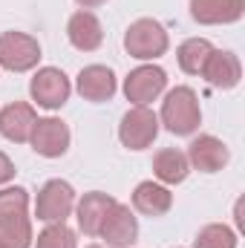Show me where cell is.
Returning a JSON list of instances; mask_svg holds the SVG:
<instances>
[{"mask_svg": "<svg viewBox=\"0 0 245 248\" xmlns=\"http://www.w3.org/2000/svg\"><path fill=\"white\" fill-rule=\"evenodd\" d=\"M29 190L20 185L0 187V248H32Z\"/></svg>", "mask_w": 245, "mask_h": 248, "instance_id": "6da1fadb", "label": "cell"}, {"mask_svg": "<svg viewBox=\"0 0 245 248\" xmlns=\"http://www.w3.org/2000/svg\"><path fill=\"white\" fill-rule=\"evenodd\" d=\"M159 124L173 133V136H193L202 124V107H199V95L190 87H173L168 90L165 101H162V113Z\"/></svg>", "mask_w": 245, "mask_h": 248, "instance_id": "7a4b0ae2", "label": "cell"}, {"mask_svg": "<svg viewBox=\"0 0 245 248\" xmlns=\"http://www.w3.org/2000/svg\"><path fill=\"white\" fill-rule=\"evenodd\" d=\"M170 49L168 29L153 17H138L124 32V52L136 61H156Z\"/></svg>", "mask_w": 245, "mask_h": 248, "instance_id": "3957f363", "label": "cell"}, {"mask_svg": "<svg viewBox=\"0 0 245 248\" xmlns=\"http://www.w3.org/2000/svg\"><path fill=\"white\" fill-rule=\"evenodd\" d=\"M165 90H168V72L159 63H141L130 69L124 78V95L133 107H150Z\"/></svg>", "mask_w": 245, "mask_h": 248, "instance_id": "277c9868", "label": "cell"}, {"mask_svg": "<svg viewBox=\"0 0 245 248\" xmlns=\"http://www.w3.org/2000/svg\"><path fill=\"white\" fill-rule=\"evenodd\" d=\"M75 187L69 185L66 179H49L46 185L38 190V199H35V217L41 222H66L75 211Z\"/></svg>", "mask_w": 245, "mask_h": 248, "instance_id": "5b68a950", "label": "cell"}, {"mask_svg": "<svg viewBox=\"0 0 245 248\" xmlns=\"http://www.w3.org/2000/svg\"><path fill=\"white\" fill-rule=\"evenodd\" d=\"M29 95L44 110H61L72 95V81L58 66H41L29 81Z\"/></svg>", "mask_w": 245, "mask_h": 248, "instance_id": "8992f818", "label": "cell"}, {"mask_svg": "<svg viewBox=\"0 0 245 248\" xmlns=\"http://www.w3.org/2000/svg\"><path fill=\"white\" fill-rule=\"evenodd\" d=\"M41 61V44L38 38L26 32H0V66L9 72H29Z\"/></svg>", "mask_w": 245, "mask_h": 248, "instance_id": "52a82bcc", "label": "cell"}, {"mask_svg": "<svg viewBox=\"0 0 245 248\" xmlns=\"http://www.w3.org/2000/svg\"><path fill=\"white\" fill-rule=\"evenodd\" d=\"M159 130H162L159 116L150 107H130L119 124V141L127 150H147L156 141Z\"/></svg>", "mask_w": 245, "mask_h": 248, "instance_id": "ba28073f", "label": "cell"}, {"mask_svg": "<svg viewBox=\"0 0 245 248\" xmlns=\"http://www.w3.org/2000/svg\"><path fill=\"white\" fill-rule=\"evenodd\" d=\"M187 165L190 170H199V173H219L228 159H231V150L222 139L211 136V133H202L196 136L190 144H187Z\"/></svg>", "mask_w": 245, "mask_h": 248, "instance_id": "9c48e42d", "label": "cell"}, {"mask_svg": "<svg viewBox=\"0 0 245 248\" xmlns=\"http://www.w3.org/2000/svg\"><path fill=\"white\" fill-rule=\"evenodd\" d=\"M69 141H72V133H69L66 122L55 119V116L38 119L32 136H29L32 150H35L38 156H44V159H61L63 153L69 150Z\"/></svg>", "mask_w": 245, "mask_h": 248, "instance_id": "30bf717a", "label": "cell"}, {"mask_svg": "<svg viewBox=\"0 0 245 248\" xmlns=\"http://www.w3.org/2000/svg\"><path fill=\"white\" fill-rule=\"evenodd\" d=\"M75 90L84 101H92V104H104L116 95L119 90V78L110 66L104 63H90L84 66L78 75H75Z\"/></svg>", "mask_w": 245, "mask_h": 248, "instance_id": "8fae6325", "label": "cell"}, {"mask_svg": "<svg viewBox=\"0 0 245 248\" xmlns=\"http://www.w3.org/2000/svg\"><path fill=\"white\" fill-rule=\"evenodd\" d=\"M98 237L110 248H130L138 240V217H136V211L130 205H124V202H116L110 208Z\"/></svg>", "mask_w": 245, "mask_h": 248, "instance_id": "7c38bea8", "label": "cell"}, {"mask_svg": "<svg viewBox=\"0 0 245 248\" xmlns=\"http://www.w3.org/2000/svg\"><path fill=\"white\" fill-rule=\"evenodd\" d=\"M66 38H69V44L78 52H95L104 44V26H101V20H98L95 12L78 9L66 20Z\"/></svg>", "mask_w": 245, "mask_h": 248, "instance_id": "4fadbf2b", "label": "cell"}, {"mask_svg": "<svg viewBox=\"0 0 245 248\" xmlns=\"http://www.w3.org/2000/svg\"><path fill=\"white\" fill-rule=\"evenodd\" d=\"M113 205H116V199H113L110 193H104V190H90V193H84V196L75 202V219H78L81 234L98 237V231H101V225H104V219H107V214H110Z\"/></svg>", "mask_w": 245, "mask_h": 248, "instance_id": "5bb4252c", "label": "cell"}, {"mask_svg": "<svg viewBox=\"0 0 245 248\" xmlns=\"http://www.w3.org/2000/svg\"><path fill=\"white\" fill-rule=\"evenodd\" d=\"M202 78L216 90H234L243 81V63L231 49H214L202 66Z\"/></svg>", "mask_w": 245, "mask_h": 248, "instance_id": "9a60e30c", "label": "cell"}, {"mask_svg": "<svg viewBox=\"0 0 245 248\" xmlns=\"http://www.w3.org/2000/svg\"><path fill=\"white\" fill-rule=\"evenodd\" d=\"M38 124V113L26 101H12L0 110V136L15 144H26Z\"/></svg>", "mask_w": 245, "mask_h": 248, "instance_id": "2e32d148", "label": "cell"}, {"mask_svg": "<svg viewBox=\"0 0 245 248\" xmlns=\"http://www.w3.org/2000/svg\"><path fill=\"white\" fill-rule=\"evenodd\" d=\"M245 0H190V17L202 26H228L243 20Z\"/></svg>", "mask_w": 245, "mask_h": 248, "instance_id": "e0dca14e", "label": "cell"}, {"mask_svg": "<svg viewBox=\"0 0 245 248\" xmlns=\"http://www.w3.org/2000/svg\"><path fill=\"white\" fill-rule=\"evenodd\" d=\"M173 208V193L162 182H138L133 190V211L141 217H165Z\"/></svg>", "mask_w": 245, "mask_h": 248, "instance_id": "ac0fdd59", "label": "cell"}, {"mask_svg": "<svg viewBox=\"0 0 245 248\" xmlns=\"http://www.w3.org/2000/svg\"><path fill=\"white\" fill-rule=\"evenodd\" d=\"M190 173V165H187V156L176 147H165L153 156V176L156 182L162 185H182Z\"/></svg>", "mask_w": 245, "mask_h": 248, "instance_id": "d6986e66", "label": "cell"}, {"mask_svg": "<svg viewBox=\"0 0 245 248\" xmlns=\"http://www.w3.org/2000/svg\"><path fill=\"white\" fill-rule=\"evenodd\" d=\"M214 49L216 46L208 38H187L176 49V63H179V69H182L184 75H202V66H205L208 55Z\"/></svg>", "mask_w": 245, "mask_h": 248, "instance_id": "ffe728a7", "label": "cell"}, {"mask_svg": "<svg viewBox=\"0 0 245 248\" xmlns=\"http://www.w3.org/2000/svg\"><path fill=\"white\" fill-rule=\"evenodd\" d=\"M237 231L222 225V222H211L205 228H199L196 240H193V248H237Z\"/></svg>", "mask_w": 245, "mask_h": 248, "instance_id": "44dd1931", "label": "cell"}, {"mask_svg": "<svg viewBox=\"0 0 245 248\" xmlns=\"http://www.w3.org/2000/svg\"><path fill=\"white\" fill-rule=\"evenodd\" d=\"M35 248H78V237L66 222H49L38 234Z\"/></svg>", "mask_w": 245, "mask_h": 248, "instance_id": "7402d4cb", "label": "cell"}, {"mask_svg": "<svg viewBox=\"0 0 245 248\" xmlns=\"http://www.w3.org/2000/svg\"><path fill=\"white\" fill-rule=\"evenodd\" d=\"M15 173H17V170H15V162L0 150V185H9V182L15 179Z\"/></svg>", "mask_w": 245, "mask_h": 248, "instance_id": "603a6c76", "label": "cell"}, {"mask_svg": "<svg viewBox=\"0 0 245 248\" xmlns=\"http://www.w3.org/2000/svg\"><path fill=\"white\" fill-rule=\"evenodd\" d=\"M81 9H98V6H104L107 0H75Z\"/></svg>", "mask_w": 245, "mask_h": 248, "instance_id": "cb8c5ba5", "label": "cell"}, {"mask_svg": "<svg viewBox=\"0 0 245 248\" xmlns=\"http://www.w3.org/2000/svg\"><path fill=\"white\" fill-rule=\"evenodd\" d=\"M87 248H104V246H87Z\"/></svg>", "mask_w": 245, "mask_h": 248, "instance_id": "d4e9b609", "label": "cell"}, {"mask_svg": "<svg viewBox=\"0 0 245 248\" xmlns=\"http://www.w3.org/2000/svg\"><path fill=\"white\" fill-rule=\"evenodd\" d=\"M176 248H182V246H176Z\"/></svg>", "mask_w": 245, "mask_h": 248, "instance_id": "484cf974", "label": "cell"}]
</instances>
